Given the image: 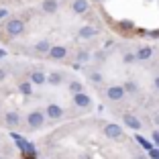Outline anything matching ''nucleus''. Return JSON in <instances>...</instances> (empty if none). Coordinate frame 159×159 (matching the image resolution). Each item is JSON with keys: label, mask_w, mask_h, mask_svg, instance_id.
Wrapping results in <instances>:
<instances>
[{"label": "nucleus", "mask_w": 159, "mask_h": 159, "mask_svg": "<svg viewBox=\"0 0 159 159\" xmlns=\"http://www.w3.org/2000/svg\"><path fill=\"white\" fill-rule=\"evenodd\" d=\"M23 31H25V23L20 19H10L8 23H6V33H8L10 37H19Z\"/></svg>", "instance_id": "f257e3e1"}, {"label": "nucleus", "mask_w": 159, "mask_h": 159, "mask_svg": "<svg viewBox=\"0 0 159 159\" xmlns=\"http://www.w3.org/2000/svg\"><path fill=\"white\" fill-rule=\"evenodd\" d=\"M27 122H29L31 129H41L43 122H45V114H43L41 110H33V112H29Z\"/></svg>", "instance_id": "f03ea898"}, {"label": "nucleus", "mask_w": 159, "mask_h": 159, "mask_svg": "<svg viewBox=\"0 0 159 159\" xmlns=\"http://www.w3.org/2000/svg\"><path fill=\"white\" fill-rule=\"evenodd\" d=\"M104 135L108 137V139H112V141H120L122 139V135H125V133H122V129L118 125H106L104 126Z\"/></svg>", "instance_id": "7ed1b4c3"}, {"label": "nucleus", "mask_w": 159, "mask_h": 159, "mask_svg": "<svg viewBox=\"0 0 159 159\" xmlns=\"http://www.w3.org/2000/svg\"><path fill=\"white\" fill-rule=\"evenodd\" d=\"M106 96L112 102H118V100L125 98V90H122V86H110V88L106 90Z\"/></svg>", "instance_id": "20e7f679"}, {"label": "nucleus", "mask_w": 159, "mask_h": 159, "mask_svg": "<svg viewBox=\"0 0 159 159\" xmlns=\"http://www.w3.org/2000/svg\"><path fill=\"white\" fill-rule=\"evenodd\" d=\"M10 137H12V139L16 141V145H19V149L27 151V153H33V151H35L33 143H27V141H25V139H23L20 135H16V133H10Z\"/></svg>", "instance_id": "39448f33"}, {"label": "nucleus", "mask_w": 159, "mask_h": 159, "mask_svg": "<svg viewBox=\"0 0 159 159\" xmlns=\"http://www.w3.org/2000/svg\"><path fill=\"white\" fill-rule=\"evenodd\" d=\"M122 120H125V125L129 126V129H133V131H139L141 126H143V122H141L139 118L135 116V114H129V112L122 116Z\"/></svg>", "instance_id": "423d86ee"}, {"label": "nucleus", "mask_w": 159, "mask_h": 159, "mask_svg": "<svg viewBox=\"0 0 159 159\" xmlns=\"http://www.w3.org/2000/svg\"><path fill=\"white\" fill-rule=\"evenodd\" d=\"M4 122H6V126H10V129H16V126L20 125V116H19V112H16V110H10V112H6Z\"/></svg>", "instance_id": "0eeeda50"}, {"label": "nucleus", "mask_w": 159, "mask_h": 159, "mask_svg": "<svg viewBox=\"0 0 159 159\" xmlns=\"http://www.w3.org/2000/svg\"><path fill=\"white\" fill-rule=\"evenodd\" d=\"M74 104L78 108H88L90 104H92V98H90L88 94H84V92H82V94H75V96H74Z\"/></svg>", "instance_id": "6e6552de"}, {"label": "nucleus", "mask_w": 159, "mask_h": 159, "mask_svg": "<svg viewBox=\"0 0 159 159\" xmlns=\"http://www.w3.org/2000/svg\"><path fill=\"white\" fill-rule=\"evenodd\" d=\"M63 116V108H59L57 104H49L47 106V118H53V120H57V118Z\"/></svg>", "instance_id": "1a4fd4ad"}, {"label": "nucleus", "mask_w": 159, "mask_h": 159, "mask_svg": "<svg viewBox=\"0 0 159 159\" xmlns=\"http://www.w3.org/2000/svg\"><path fill=\"white\" fill-rule=\"evenodd\" d=\"M96 35H98V29L96 27H82L78 31L80 39H92V37H96Z\"/></svg>", "instance_id": "9d476101"}, {"label": "nucleus", "mask_w": 159, "mask_h": 159, "mask_svg": "<svg viewBox=\"0 0 159 159\" xmlns=\"http://www.w3.org/2000/svg\"><path fill=\"white\" fill-rule=\"evenodd\" d=\"M66 53H67L66 47L53 45V47H51V51H49V57H51V59H63V57H66Z\"/></svg>", "instance_id": "9b49d317"}, {"label": "nucleus", "mask_w": 159, "mask_h": 159, "mask_svg": "<svg viewBox=\"0 0 159 159\" xmlns=\"http://www.w3.org/2000/svg\"><path fill=\"white\" fill-rule=\"evenodd\" d=\"M88 0H74V12L78 14H84L86 10H88Z\"/></svg>", "instance_id": "f8f14e48"}, {"label": "nucleus", "mask_w": 159, "mask_h": 159, "mask_svg": "<svg viewBox=\"0 0 159 159\" xmlns=\"http://www.w3.org/2000/svg\"><path fill=\"white\" fill-rule=\"evenodd\" d=\"M51 47H53V45L47 41V39H43V41H37V43H35V49H37L39 53H49V51H51Z\"/></svg>", "instance_id": "ddd939ff"}, {"label": "nucleus", "mask_w": 159, "mask_h": 159, "mask_svg": "<svg viewBox=\"0 0 159 159\" xmlns=\"http://www.w3.org/2000/svg\"><path fill=\"white\" fill-rule=\"evenodd\" d=\"M45 82H47V78H45L43 71H33V74H31V84L41 86V84H45Z\"/></svg>", "instance_id": "4468645a"}, {"label": "nucleus", "mask_w": 159, "mask_h": 159, "mask_svg": "<svg viewBox=\"0 0 159 159\" xmlns=\"http://www.w3.org/2000/svg\"><path fill=\"white\" fill-rule=\"evenodd\" d=\"M151 55H153V49H151V47H141L139 51H137V59H141V61L149 59Z\"/></svg>", "instance_id": "2eb2a0df"}, {"label": "nucleus", "mask_w": 159, "mask_h": 159, "mask_svg": "<svg viewBox=\"0 0 159 159\" xmlns=\"http://www.w3.org/2000/svg\"><path fill=\"white\" fill-rule=\"evenodd\" d=\"M43 10H45V12H55L57 10V0H45V2H43Z\"/></svg>", "instance_id": "dca6fc26"}, {"label": "nucleus", "mask_w": 159, "mask_h": 159, "mask_svg": "<svg viewBox=\"0 0 159 159\" xmlns=\"http://www.w3.org/2000/svg\"><path fill=\"white\" fill-rule=\"evenodd\" d=\"M122 90H125V94H137L139 92V86L135 82H126V84H122Z\"/></svg>", "instance_id": "f3484780"}, {"label": "nucleus", "mask_w": 159, "mask_h": 159, "mask_svg": "<svg viewBox=\"0 0 159 159\" xmlns=\"http://www.w3.org/2000/svg\"><path fill=\"white\" fill-rule=\"evenodd\" d=\"M47 82H49L51 86H57V84L63 82V78H61V74H49L47 75Z\"/></svg>", "instance_id": "a211bd4d"}, {"label": "nucleus", "mask_w": 159, "mask_h": 159, "mask_svg": "<svg viewBox=\"0 0 159 159\" xmlns=\"http://www.w3.org/2000/svg\"><path fill=\"white\" fill-rule=\"evenodd\" d=\"M19 90L25 94V96H29V94L33 92V86H31V82H23V84L19 86Z\"/></svg>", "instance_id": "6ab92c4d"}, {"label": "nucleus", "mask_w": 159, "mask_h": 159, "mask_svg": "<svg viewBox=\"0 0 159 159\" xmlns=\"http://www.w3.org/2000/svg\"><path fill=\"white\" fill-rule=\"evenodd\" d=\"M70 90L74 92V96H75V94H82V92H84V86L80 84V82H71V84H70Z\"/></svg>", "instance_id": "aec40b11"}, {"label": "nucleus", "mask_w": 159, "mask_h": 159, "mask_svg": "<svg viewBox=\"0 0 159 159\" xmlns=\"http://www.w3.org/2000/svg\"><path fill=\"white\" fill-rule=\"evenodd\" d=\"M137 141H139V143H141V145H143V147H145L147 151H151V149H153V145H151L149 141H145V139H143V137H137Z\"/></svg>", "instance_id": "412c9836"}, {"label": "nucleus", "mask_w": 159, "mask_h": 159, "mask_svg": "<svg viewBox=\"0 0 159 159\" xmlns=\"http://www.w3.org/2000/svg\"><path fill=\"white\" fill-rule=\"evenodd\" d=\"M135 59H137V55H133V53H126L125 55V63H133Z\"/></svg>", "instance_id": "4be33fe9"}, {"label": "nucleus", "mask_w": 159, "mask_h": 159, "mask_svg": "<svg viewBox=\"0 0 159 159\" xmlns=\"http://www.w3.org/2000/svg\"><path fill=\"white\" fill-rule=\"evenodd\" d=\"M92 80H94V82H102V74L94 71V74H92Z\"/></svg>", "instance_id": "5701e85b"}, {"label": "nucleus", "mask_w": 159, "mask_h": 159, "mask_svg": "<svg viewBox=\"0 0 159 159\" xmlns=\"http://www.w3.org/2000/svg\"><path fill=\"white\" fill-rule=\"evenodd\" d=\"M78 59L80 61H86V59H88V53H86V51H80L78 53Z\"/></svg>", "instance_id": "b1692460"}, {"label": "nucleus", "mask_w": 159, "mask_h": 159, "mask_svg": "<svg viewBox=\"0 0 159 159\" xmlns=\"http://www.w3.org/2000/svg\"><path fill=\"white\" fill-rule=\"evenodd\" d=\"M153 143L159 147V131H153Z\"/></svg>", "instance_id": "393cba45"}, {"label": "nucleus", "mask_w": 159, "mask_h": 159, "mask_svg": "<svg viewBox=\"0 0 159 159\" xmlns=\"http://www.w3.org/2000/svg\"><path fill=\"white\" fill-rule=\"evenodd\" d=\"M122 29H133V20H129V23H120Z\"/></svg>", "instance_id": "a878e982"}, {"label": "nucleus", "mask_w": 159, "mask_h": 159, "mask_svg": "<svg viewBox=\"0 0 159 159\" xmlns=\"http://www.w3.org/2000/svg\"><path fill=\"white\" fill-rule=\"evenodd\" d=\"M151 157H153V159H159V149H151Z\"/></svg>", "instance_id": "bb28decb"}, {"label": "nucleus", "mask_w": 159, "mask_h": 159, "mask_svg": "<svg viewBox=\"0 0 159 159\" xmlns=\"http://www.w3.org/2000/svg\"><path fill=\"white\" fill-rule=\"evenodd\" d=\"M4 78H6V71L2 70V67H0V82H2V80H4Z\"/></svg>", "instance_id": "cd10ccee"}, {"label": "nucleus", "mask_w": 159, "mask_h": 159, "mask_svg": "<svg viewBox=\"0 0 159 159\" xmlns=\"http://www.w3.org/2000/svg\"><path fill=\"white\" fill-rule=\"evenodd\" d=\"M149 35H153V39H157V37H159V31H151Z\"/></svg>", "instance_id": "c85d7f7f"}, {"label": "nucleus", "mask_w": 159, "mask_h": 159, "mask_svg": "<svg viewBox=\"0 0 159 159\" xmlns=\"http://www.w3.org/2000/svg\"><path fill=\"white\" fill-rule=\"evenodd\" d=\"M6 16V10H0V19H4Z\"/></svg>", "instance_id": "c756f323"}, {"label": "nucleus", "mask_w": 159, "mask_h": 159, "mask_svg": "<svg viewBox=\"0 0 159 159\" xmlns=\"http://www.w3.org/2000/svg\"><path fill=\"white\" fill-rule=\"evenodd\" d=\"M153 122H155V125H157V126H159V114H157V116H155V118H153Z\"/></svg>", "instance_id": "7c9ffc66"}, {"label": "nucleus", "mask_w": 159, "mask_h": 159, "mask_svg": "<svg viewBox=\"0 0 159 159\" xmlns=\"http://www.w3.org/2000/svg\"><path fill=\"white\" fill-rule=\"evenodd\" d=\"M155 88L159 90V78H155Z\"/></svg>", "instance_id": "2f4dec72"}, {"label": "nucleus", "mask_w": 159, "mask_h": 159, "mask_svg": "<svg viewBox=\"0 0 159 159\" xmlns=\"http://www.w3.org/2000/svg\"><path fill=\"white\" fill-rule=\"evenodd\" d=\"M6 55V51H4V49H0V57H4Z\"/></svg>", "instance_id": "473e14b6"}, {"label": "nucleus", "mask_w": 159, "mask_h": 159, "mask_svg": "<svg viewBox=\"0 0 159 159\" xmlns=\"http://www.w3.org/2000/svg\"><path fill=\"white\" fill-rule=\"evenodd\" d=\"M135 159H145V155H139V157H135Z\"/></svg>", "instance_id": "72a5a7b5"}]
</instances>
